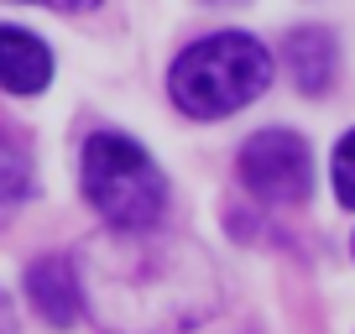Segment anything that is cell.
<instances>
[{"instance_id":"obj_1","label":"cell","mask_w":355,"mask_h":334,"mask_svg":"<svg viewBox=\"0 0 355 334\" xmlns=\"http://www.w3.org/2000/svg\"><path fill=\"white\" fill-rule=\"evenodd\" d=\"M272 84V53L245 32H214L178 53L173 63V100L193 121H220L266 94Z\"/></svg>"},{"instance_id":"obj_2","label":"cell","mask_w":355,"mask_h":334,"mask_svg":"<svg viewBox=\"0 0 355 334\" xmlns=\"http://www.w3.org/2000/svg\"><path fill=\"white\" fill-rule=\"evenodd\" d=\"M84 193L89 204L121 230H152L167 209L162 167L131 141V136L100 131L84 146Z\"/></svg>"},{"instance_id":"obj_3","label":"cell","mask_w":355,"mask_h":334,"mask_svg":"<svg viewBox=\"0 0 355 334\" xmlns=\"http://www.w3.org/2000/svg\"><path fill=\"white\" fill-rule=\"evenodd\" d=\"M241 183L261 204H303L309 199V146L293 131H256L241 146Z\"/></svg>"},{"instance_id":"obj_4","label":"cell","mask_w":355,"mask_h":334,"mask_svg":"<svg viewBox=\"0 0 355 334\" xmlns=\"http://www.w3.org/2000/svg\"><path fill=\"white\" fill-rule=\"evenodd\" d=\"M53 78V53L42 37L21 26H0V89L11 94H42Z\"/></svg>"},{"instance_id":"obj_5","label":"cell","mask_w":355,"mask_h":334,"mask_svg":"<svg viewBox=\"0 0 355 334\" xmlns=\"http://www.w3.org/2000/svg\"><path fill=\"white\" fill-rule=\"evenodd\" d=\"M26 292H32L37 313H42L47 324H58V329H68V324L78 319V282H73V267H68L63 256H42L32 261V272H26Z\"/></svg>"},{"instance_id":"obj_6","label":"cell","mask_w":355,"mask_h":334,"mask_svg":"<svg viewBox=\"0 0 355 334\" xmlns=\"http://www.w3.org/2000/svg\"><path fill=\"white\" fill-rule=\"evenodd\" d=\"M288 63H293V78H298L309 94H324V89H329V73H334V42H329V32H319V26L293 32L288 37Z\"/></svg>"},{"instance_id":"obj_7","label":"cell","mask_w":355,"mask_h":334,"mask_svg":"<svg viewBox=\"0 0 355 334\" xmlns=\"http://www.w3.org/2000/svg\"><path fill=\"white\" fill-rule=\"evenodd\" d=\"M334 199L345 209H355V131L334 146Z\"/></svg>"},{"instance_id":"obj_8","label":"cell","mask_w":355,"mask_h":334,"mask_svg":"<svg viewBox=\"0 0 355 334\" xmlns=\"http://www.w3.org/2000/svg\"><path fill=\"white\" fill-rule=\"evenodd\" d=\"M26 167H16V162H0V214L11 209V204H21L26 199Z\"/></svg>"},{"instance_id":"obj_9","label":"cell","mask_w":355,"mask_h":334,"mask_svg":"<svg viewBox=\"0 0 355 334\" xmlns=\"http://www.w3.org/2000/svg\"><path fill=\"white\" fill-rule=\"evenodd\" d=\"M26 6H53V11H94L100 0H26Z\"/></svg>"},{"instance_id":"obj_10","label":"cell","mask_w":355,"mask_h":334,"mask_svg":"<svg viewBox=\"0 0 355 334\" xmlns=\"http://www.w3.org/2000/svg\"><path fill=\"white\" fill-rule=\"evenodd\" d=\"M6 329H11V303L0 298V334H6Z\"/></svg>"}]
</instances>
